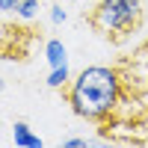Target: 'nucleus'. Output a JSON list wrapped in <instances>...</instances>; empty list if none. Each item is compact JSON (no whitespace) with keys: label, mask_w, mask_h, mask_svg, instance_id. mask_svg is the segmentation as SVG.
<instances>
[{"label":"nucleus","mask_w":148,"mask_h":148,"mask_svg":"<svg viewBox=\"0 0 148 148\" xmlns=\"http://www.w3.org/2000/svg\"><path fill=\"white\" fill-rule=\"evenodd\" d=\"M62 95L74 116L101 125L119 113L125 101V80L119 65H86L74 80H68Z\"/></svg>","instance_id":"1"},{"label":"nucleus","mask_w":148,"mask_h":148,"mask_svg":"<svg viewBox=\"0 0 148 148\" xmlns=\"http://www.w3.org/2000/svg\"><path fill=\"white\" fill-rule=\"evenodd\" d=\"M86 24L110 45H125L133 33L142 30L145 9L142 0H98V3L83 12Z\"/></svg>","instance_id":"2"},{"label":"nucleus","mask_w":148,"mask_h":148,"mask_svg":"<svg viewBox=\"0 0 148 148\" xmlns=\"http://www.w3.org/2000/svg\"><path fill=\"white\" fill-rule=\"evenodd\" d=\"M65 18H68L65 6H59V3H56V6H51V21H53V24H62Z\"/></svg>","instance_id":"8"},{"label":"nucleus","mask_w":148,"mask_h":148,"mask_svg":"<svg viewBox=\"0 0 148 148\" xmlns=\"http://www.w3.org/2000/svg\"><path fill=\"white\" fill-rule=\"evenodd\" d=\"M65 145H68V148H83L86 139H77V136H74V139H65Z\"/></svg>","instance_id":"10"},{"label":"nucleus","mask_w":148,"mask_h":148,"mask_svg":"<svg viewBox=\"0 0 148 148\" xmlns=\"http://www.w3.org/2000/svg\"><path fill=\"white\" fill-rule=\"evenodd\" d=\"M36 12H39V0H21V6H18V18L30 21V18H36Z\"/></svg>","instance_id":"7"},{"label":"nucleus","mask_w":148,"mask_h":148,"mask_svg":"<svg viewBox=\"0 0 148 148\" xmlns=\"http://www.w3.org/2000/svg\"><path fill=\"white\" fill-rule=\"evenodd\" d=\"M21 0H0V12H18Z\"/></svg>","instance_id":"9"},{"label":"nucleus","mask_w":148,"mask_h":148,"mask_svg":"<svg viewBox=\"0 0 148 148\" xmlns=\"http://www.w3.org/2000/svg\"><path fill=\"white\" fill-rule=\"evenodd\" d=\"M116 65L121 71V80H125V92L148 107V42H142L130 56L119 59Z\"/></svg>","instance_id":"3"},{"label":"nucleus","mask_w":148,"mask_h":148,"mask_svg":"<svg viewBox=\"0 0 148 148\" xmlns=\"http://www.w3.org/2000/svg\"><path fill=\"white\" fill-rule=\"evenodd\" d=\"M45 56H47V62H51V68H59V65L68 62V51H65V45L59 39H47L45 42Z\"/></svg>","instance_id":"5"},{"label":"nucleus","mask_w":148,"mask_h":148,"mask_svg":"<svg viewBox=\"0 0 148 148\" xmlns=\"http://www.w3.org/2000/svg\"><path fill=\"white\" fill-rule=\"evenodd\" d=\"M15 145H21V148H42L45 142H42L39 133L30 130L27 121H15Z\"/></svg>","instance_id":"4"},{"label":"nucleus","mask_w":148,"mask_h":148,"mask_svg":"<svg viewBox=\"0 0 148 148\" xmlns=\"http://www.w3.org/2000/svg\"><path fill=\"white\" fill-rule=\"evenodd\" d=\"M3 86H6V83H3V77H0V92H3Z\"/></svg>","instance_id":"11"},{"label":"nucleus","mask_w":148,"mask_h":148,"mask_svg":"<svg viewBox=\"0 0 148 148\" xmlns=\"http://www.w3.org/2000/svg\"><path fill=\"white\" fill-rule=\"evenodd\" d=\"M71 80V71H68V62L59 65V68H51V74H47V86L51 89H65Z\"/></svg>","instance_id":"6"}]
</instances>
